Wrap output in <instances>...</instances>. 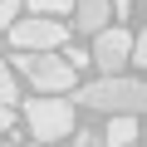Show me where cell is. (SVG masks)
Returning a JSON list of instances; mask_svg holds the SVG:
<instances>
[{
    "label": "cell",
    "mask_w": 147,
    "mask_h": 147,
    "mask_svg": "<svg viewBox=\"0 0 147 147\" xmlns=\"http://www.w3.org/2000/svg\"><path fill=\"white\" fill-rule=\"evenodd\" d=\"M25 123H30L34 142L69 137V132H74V103H69V98H54V93H39V98L25 103Z\"/></svg>",
    "instance_id": "3"
},
{
    "label": "cell",
    "mask_w": 147,
    "mask_h": 147,
    "mask_svg": "<svg viewBox=\"0 0 147 147\" xmlns=\"http://www.w3.org/2000/svg\"><path fill=\"white\" fill-rule=\"evenodd\" d=\"M79 103L84 108H98V113H147V84L142 79H123V74H103V79L84 84L79 88Z\"/></svg>",
    "instance_id": "1"
},
{
    "label": "cell",
    "mask_w": 147,
    "mask_h": 147,
    "mask_svg": "<svg viewBox=\"0 0 147 147\" xmlns=\"http://www.w3.org/2000/svg\"><path fill=\"white\" fill-rule=\"evenodd\" d=\"M20 98V88H15V79H10V64L0 59V103H15Z\"/></svg>",
    "instance_id": "9"
},
{
    "label": "cell",
    "mask_w": 147,
    "mask_h": 147,
    "mask_svg": "<svg viewBox=\"0 0 147 147\" xmlns=\"http://www.w3.org/2000/svg\"><path fill=\"white\" fill-rule=\"evenodd\" d=\"M15 15H20V0H0V34L15 25Z\"/></svg>",
    "instance_id": "10"
},
{
    "label": "cell",
    "mask_w": 147,
    "mask_h": 147,
    "mask_svg": "<svg viewBox=\"0 0 147 147\" xmlns=\"http://www.w3.org/2000/svg\"><path fill=\"white\" fill-rule=\"evenodd\" d=\"M74 147H103V132H79V137H74Z\"/></svg>",
    "instance_id": "12"
},
{
    "label": "cell",
    "mask_w": 147,
    "mask_h": 147,
    "mask_svg": "<svg viewBox=\"0 0 147 147\" xmlns=\"http://www.w3.org/2000/svg\"><path fill=\"white\" fill-rule=\"evenodd\" d=\"M15 69L30 74V84H34L39 93H64V88H74V74H79L69 59H54V49H15Z\"/></svg>",
    "instance_id": "2"
},
{
    "label": "cell",
    "mask_w": 147,
    "mask_h": 147,
    "mask_svg": "<svg viewBox=\"0 0 147 147\" xmlns=\"http://www.w3.org/2000/svg\"><path fill=\"white\" fill-rule=\"evenodd\" d=\"M132 59H137V64H142V69H147V30H142V34H137V39H132Z\"/></svg>",
    "instance_id": "11"
},
{
    "label": "cell",
    "mask_w": 147,
    "mask_h": 147,
    "mask_svg": "<svg viewBox=\"0 0 147 147\" xmlns=\"http://www.w3.org/2000/svg\"><path fill=\"white\" fill-rule=\"evenodd\" d=\"M74 20H79L84 34H98L113 20V0H74Z\"/></svg>",
    "instance_id": "6"
},
{
    "label": "cell",
    "mask_w": 147,
    "mask_h": 147,
    "mask_svg": "<svg viewBox=\"0 0 147 147\" xmlns=\"http://www.w3.org/2000/svg\"><path fill=\"white\" fill-rule=\"evenodd\" d=\"M137 142V113H113L108 132H103V147H127Z\"/></svg>",
    "instance_id": "7"
},
{
    "label": "cell",
    "mask_w": 147,
    "mask_h": 147,
    "mask_svg": "<svg viewBox=\"0 0 147 147\" xmlns=\"http://www.w3.org/2000/svg\"><path fill=\"white\" fill-rule=\"evenodd\" d=\"M34 15H74V0H30Z\"/></svg>",
    "instance_id": "8"
},
{
    "label": "cell",
    "mask_w": 147,
    "mask_h": 147,
    "mask_svg": "<svg viewBox=\"0 0 147 147\" xmlns=\"http://www.w3.org/2000/svg\"><path fill=\"white\" fill-rule=\"evenodd\" d=\"M127 147H132V142H127Z\"/></svg>",
    "instance_id": "16"
},
{
    "label": "cell",
    "mask_w": 147,
    "mask_h": 147,
    "mask_svg": "<svg viewBox=\"0 0 147 147\" xmlns=\"http://www.w3.org/2000/svg\"><path fill=\"white\" fill-rule=\"evenodd\" d=\"M34 147H49V142H34Z\"/></svg>",
    "instance_id": "15"
},
{
    "label": "cell",
    "mask_w": 147,
    "mask_h": 147,
    "mask_svg": "<svg viewBox=\"0 0 147 147\" xmlns=\"http://www.w3.org/2000/svg\"><path fill=\"white\" fill-rule=\"evenodd\" d=\"M10 127H15V108H10V103H0V132H10Z\"/></svg>",
    "instance_id": "13"
},
{
    "label": "cell",
    "mask_w": 147,
    "mask_h": 147,
    "mask_svg": "<svg viewBox=\"0 0 147 147\" xmlns=\"http://www.w3.org/2000/svg\"><path fill=\"white\" fill-rule=\"evenodd\" d=\"M127 54H132V34L127 30H98V39H93V64L103 69V74H118L123 64H127Z\"/></svg>",
    "instance_id": "5"
},
{
    "label": "cell",
    "mask_w": 147,
    "mask_h": 147,
    "mask_svg": "<svg viewBox=\"0 0 147 147\" xmlns=\"http://www.w3.org/2000/svg\"><path fill=\"white\" fill-rule=\"evenodd\" d=\"M64 59H69V64H74V69H88V54H84V49H69V54H64Z\"/></svg>",
    "instance_id": "14"
},
{
    "label": "cell",
    "mask_w": 147,
    "mask_h": 147,
    "mask_svg": "<svg viewBox=\"0 0 147 147\" xmlns=\"http://www.w3.org/2000/svg\"><path fill=\"white\" fill-rule=\"evenodd\" d=\"M10 44H15V49H59V44H69V25L54 20V15L15 20V25H10Z\"/></svg>",
    "instance_id": "4"
}]
</instances>
